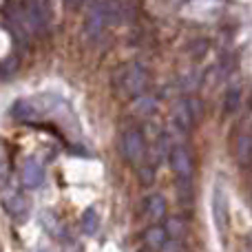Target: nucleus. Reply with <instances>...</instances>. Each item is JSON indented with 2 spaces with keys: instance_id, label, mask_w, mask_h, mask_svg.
I'll use <instances>...</instances> for the list:
<instances>
[{
  "instance_id": "obj_1",
  "label": "nucleus",
  "mask_w": 252,
  "mask_h": 252,
  "mask_svg": "<svg viewBox=\"0 0 252 252\" xmlns=\"http://www.w3.org/2000/svg\"><path fill=\"white\" fill-rule=\"evenodd\" d=\"M118 16V2H95L89 7L84 18V35L89 40H97L104 33L106 25L113 22Z\"/></svg>"
},
{
  "instance_id": "obj_2",
  "label": "nucleus",
  "mask_w": 252,
  "mask_h": 252,
  "mask_svg": "<svg viewBox=\"0 0 252 252\" xmlns=\"http://www.w3.org/2000/svg\"><path fill=\"white\" fill-rule=\"evenodd\" d=\"M4 25H7L9 33L13 35L18 47L27 44L29 40V25H27V18H25V4H7L4 7Z\"/></svg>"
},
{
  "instance_id": "obj_3",
  "label": "nucleus",
  "mask_w": 252,
  "mask_h": 252,
  "mask_svg": "<svg viewBox=\"0 0 252 252\" xmlns=\"http://www.w3.org/2000/svg\"><path fill=\"white\" fill-rule=\"evenodd\" d=\"M122 151L124 157L130 161V164L139 166L146 155V142H144V133L139 128H126L122 135Z\"/></svg>"
},
{
  "instance_id": "obj_4",
  "label": "nucleus",
  "mask_w": 252,
  "mask_h": 252,
  "mask_svg": "<svg viewBox=\"0 0 252 252\" xmlns=\"http://www.w3.org/2000/svg\"><path fill=\"white\" fill-rule=\"evenodd\" d=\"M25 18L31 31L42 33V31H47V25H49V4H44V2L25 4Z\"/></svg>"
},
{
  "instance_id": "obj_5",
  "label": "nucleus",
  "mask_w": 252,
  "mask_h": 252,
  "mask_svg": "<svg viewBox=\"0 0 252 252\" xmlns=\"http://www.w3.org/2000/svg\"><path fill=\"white\" fill-rule=\"evenodd\" d=\"M146 87H148V73L142 64H133L128 66V71H124V89L130 95L135 97L144 95Z\"/></svg>"
},
{
  "instance_id": "obj_6",
  "label": "nucleus",
  "mask_w": 252,
  "mask_h": 252,
  "mask_svg": "<svg viewBox=\"0 0 252 252\" xmlns=\"http://www.w3.org/2000/svg\"><path fill=\"white\" fill-rule=\"evenodd\" d=\"M168 159H170V168H173V173L177 175V179H190L192 177V159H190V153H188L184 146L170 148Z\"/></svg>"
},
{
  "instance_id": "obj_7",
  "label": "nucleus",
  "mask_w": 252,
  "mask_h": 252,
  "mask_svg": "<svg viewBox=\"0 0 252 252\" xmlns=\"http://www.w3.org/2000/svg\"><path fill=\"white\" fill-rule=\"evenodd\" d=\"M213 215H215V223H217V230L221 235H226L228 223H230V215H228V197L223 192L221 186L215 188L213 195Z\"/></svg>"
},
{
  "instance_id": "obj_8",
  "label": "nucleus",
  "mask_w": 252,
  "mask_h": 252,
  "mask_svg": "<svg viewBox=\"0 0 252 252\" xmlns=\"http://www.w3.org/2000/svg\"><path fill=\"white\" fill-rule=\"evenodd\" d=\"M20 182L25 188H38L40 184L44 182V170L33 157L22 161L20 166Z\"/></svg>"
},
{
  "instance_id": "obj_9",
  "label": "nucleus",
  "mask_w": 252,
  "mask_h": 252,
  "mask_svg": "<svg viewBox=\"0 0 252 252\" xmlns=\"http://www.w3.org/2000/svg\"><path fill=\"white\" fill-rule=\"evenodd\" d=\"M2 206L9 213V217H13L16 221H25L29 217V201L20 192H11V195L2 197Z\"/></svg>"
},
{
  "instance_id": "obj_10",
  "label": "nucleus",
  "mask_w": 252,
  "mask_h": 252,
  "mask_svg": "<svg viewBox=\"0 0 252 252\" xmlns=\"http://www.w3.org/2000/svg\"><path fill=\"white\" fill-rule=\"evenodd\" d=\"M11 115L18 120V122H25V124L38 122L40 111H38V104H35V97H29V100H18L16 104L11 106Z\"/></svg>"
},
{
  "instance_id": "obj_11",
  "label": "nucleus",
  "mask_w": 252,
  "mask_h": 252,
  "mask_svg": "<svg viewBox=\"0 0 252 252\" xmlns=\"http://www.w3.org/2000/svg\"><path fill=\"white\" fill-rule=\"evenodd\" d=\"M155 106H157V102H155V97H151V95H139V97H135V106H133V111L137 115H153L155 113Z\"/></svg>"
},
{
  "instance_id": "obj_12",
  "label": "nucleus",
  "mask_w": 252,
  "mask_h": 252,
  "mask_svg": "<svg viewBox=\"0 0 252 252\" xmlns=\"http://www.w3.org/2000/svg\"><path fill=\"white\" fill-rule=\"evenodd\" d=\"M250 135L248 133H241L239 137H237V144H235V153H237V159L241 161V164H248L250 161Z\"/></svg>"
},
{
  "instance_id": "obj_13",
  "label": "nucleus",
  "mask_w": 252,
  "mask_h": 252,
  "mask_svg": "<svg viewBox=\"0 0 252 252\" xmlns=\"http://www.w3.org/2000/svg\"><path fill=\"white\" fill-rule=\"evenodd\" d=\"M166 237H170V241H179L184 237V221L179 217H168L166 219V228H164Z\"/></svg>"
},
{
  "instance_id": "obj_14",
  "label": "nucleus",
  "mask_w": 252,
  "mask_h": 252,
  "mask_svg": "<svg viewBox=\"0 0 252 252\" xmlns=\"http://www.w3.org/2000/svg\"><path fill=\"white\" fill-rule=\"evenodd\" d=\"M144 239H146L148 248L157 250V248H161V246H164V241H166V232H164V228L153 226V228H148V230H146Z\"/></svg>"
},
{
  "instance_id": "obj_15",
  "label": "nucleus",
  "mask_w": 252,
  "mask_h": 252,
  "mask_svg": "<svg viewBox=\"0 0 252 252\" xmlns=\"http://www.w3.org/2000/svg\"><path fill=\"white\" fill-rule=\"evenodd\" d=\"M146 210L153 219H161L166 215V199L161 195H153L146 204Z\"/></svg>"
},
{
  "instance_id": "obj_16",
  "label": "nucleus",
  "mask_w": 252,
  "mask_h": 252,
  "mask_svg": "<svg viewBox=\"0 0 252 252\" xmlns=\"http://www.w3.org/2000/svg\"><path fill=\"white\" fill-rule=\"evenodd\" d=\"M239 104H241V89L237 87V84H232V87L226 91V102H223L226 113H235V111L239 109Z\"/></svg>"
},
{
  "instance_id": "obj_17",
  "label": "nucleus",
  "mask_w": 252,
  "mask_h": 252,
  "mask_svg": "<svg viewBox=\"0 0 252 252\" xmlns=\"http://www.w3.org/2000/svg\"><path fill=\"white\" fill-rule=\"evenodd\" d=\"M97 226H100V219H97L95 208H89L87 213L82 215V230H84V235H95Z\"/></svg>"
},
{
  "instance_id": "obj_18",
  "label": "nucleus",
  "mask_w": 252,
  "mask_h": 252,
  "mask_svg": "<svg viewBox=\"0 0 252 252\" xmlns=\"http://www.w3.org/2000/svg\"><path fill=\"white\" fill-rule=\"evenodd\" d=\"M175 124H177L179 128H190L192 126L190 115H188V111H186V102L175 106Z\"/></svg>"
},
{
  "instance_id": "obj_19",
  "label": "nucleus",
  "mask_w": 252,
  "mask_h": 252,
  "mask_svg": "<svg viewBox=\"0 0 252 252\" xmlns=\"http://www.w3.org/2000/svg\"><path fill=\"white\" fill-rule=\"evenodd\" d=\"M186 111L188 115H190V122H199L201 115H204V109H201V102L197 100V97H190V100H186Z\"/></svg>"
},
{
  "instance_id": "obj_20",
  "label": "nucleus",
  "mask_w": 252,
  "mask_h": 252,
  "mask_svg": "<svg viewBox=\"0 0 252 252\" xmlns=\"http://www.w3.org/2000/svg\"><path fill=\"white\" fill-rule=\"evenodd\" d=\"M9 184V166L4 161V155L0 153V188H4Z\"/></svg>"
},
{
  "instance_id": "obj_21",
  "label": "nucleus",
  "mask_w": 252,
  "mask_h": 252,
  "mask_svg": "<svg viewBox=\"0 0 252 252\" xmlns=\"http://www.w3.org/2000/svg\"><path fill=\"white\" fill-rule=\"evenodd\" d=\"M2 69H7V71H4V73H7V75H11L13 71L18 69V58H16V56H11V58H9V62L4 60V62H2Z\"/></svg>"
},
{
  "instance_id": "obj_22",
  "label": "nucleus",
  "mask_w": 252,
  "mask_h": 252,
  "mask_svg": "<svg viewBox=\"0 0 252 252\" xmlns=\"http://www.w3.org/2000/svg\"><path fill=\"white\" fill-rule=\"evenodd\" d=\"M161 252H179V241H164L161 246Z\"/></svg>"
},
{
  "instance_id": "obj_23",
  "label": "nucleus",
  "mask_w": 252,
  "mask_h": 252,
  "mask_svg": "<svg viewBox=\"0 0 252 252\" xmlns=\"http://www.w3.org/2000/svg\"><path fill=\"white\" fill-rule=\"evenodd\" d=\"M139 173H142V182L144 184H151L153 182V168H148V166H142V170H139Z\"/></svg>"
},
{
  "instance_id": "obj_24",
  "label": "nucleus",
  "mask_w": 252,
  "mask_h": 252,
  "mask_svg": "<svg viewBox=\"0 0 252 252\" xmlns=\"http://www.w3.org/2000/svg\"><path fill=\"white\" fill-rule=\"evenodd\" d=\"M35 252H47V250H35Z\"/></svg>"
}]
</instances>
